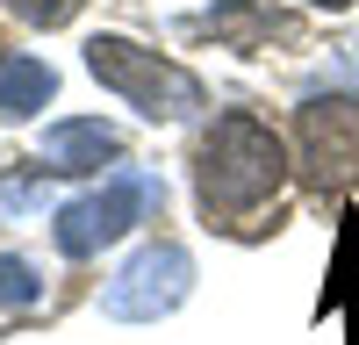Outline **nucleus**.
<instances>
[{
  "instance_id": "nucleus-6",
  "label": "nucleus",
  "mask_w": 359,
  "mask_h": 345,
  "mask_svg": "<svg viewBox=\"0 0 359 345\" xmlns=\"http://www.w3.org/2000/svg\"><path fill=\"white\" fill-rule=\"evenodd\" d=\"M108 158H123V137H115L108 123H94V115L50 123V130H43V151H36L43 172H101Z\"/></svg>"
},
{
  "instance_id": "nucleus-4",
  "label": "nucleus",
  "mask_w": 359,
  "mask_h": 345,
  "mask_svg": "<svg viewBox=\"0 0 359 345\" xmlns=\"http://www.w3.org/2000/svg\"><path fill=\"white\" fill-rule=\"evenodd\" d=\"M187 295H194V259L180 245H144L130 266L108 280L101 309L115 316V324H158V316H172Z\"/></svg>"
},
{
  "instance_id": "nucleus-9",
  "label": "nucleus",
  "mask_w": 359,
  "mask_h": 345,
  "mask_svg": "<svg viewBox=\"0 0 359 345\" xmlns=\"http://www.w3.org/2000/svg\"><path fill=\"white\" fill-rule=\"evenodd\" d=\"M36 302H43L36 266H29V259H15V252H0V309H36Z\"/></svg>"
},
{
  "instance_id": "nucleus-5",
  "label": "nucleus",
  "mask_w": 359,
  "mask_h": 345,
  "mask_svg": "<svg viewBox=\"0 0 359 345\" xmlns=\"http://www.w3.org/2000/svg\"><path fill=\"white\" fill-rule=\"evenodd\" d=\"M302 165L316 194H359V101L331 94L302 108Z\"/></svg>"
},
{
  "instance_id": "nucleus-2",
  "label": "nucleus",
  "mask_w": 359,
  "mask_h": 345,
  "mask_svg": "<svg viewBox=\"0 0 359 345\" xmlns=\"http://www.w3.org/2000/svg\"><path fill=\"white\" fill-rule=\"evenodd\" d=\"M86 72L101 86H115V94H123L137 115H151V123H172V115L201 108V79L187 65H172V58L130 43V36H94L86 43Z\"/></svg>"
},
{
  "instance_id": "nucleus-7",
  "label": "nucleus",
  "mask_w": 359,
  "mask_h": 345,
  "mask_svg": "<svg viewBox=\"0 0 359 345\" xmlns=\"http://www.w3.org/2000/svg\"><path fill=\"white\" fill-rule=\"evenodd\" d=\"M50 94H57V72L43 58H8L0 65V123H29Z\"/></svg>"
},
{
  "instance_id": "nucleus-11",
  "label": "nucleus",
  "mask_w": 359,
  "mask_h": 345,
  "mask_svg": "<svg viewBox=\"0 0 359 345\" xmlns=\"http://www.w3.org/2000/svg\"><path fill=\"white\" fill-rule=\"evenodd\" d=\"M309 8H352V0H309Z\"/></svg>"
},
{
  "instance_id": "nucleus-10",
  "label": "nucleus",
  "mask_w": 359,
  "mask_h": 345,
  "mask_svg": "<svg viewBox=\"0 0 359 345\" xmlns=\"http://www.w3.org/2000/svg\"><path fill=\"white\" fill-rule=\"evenodd\" d=\"M8 8H15L22 22H36V29H65V22L79 15V0H8Z\"/></svg>"
},
{
  "instance_id": "nucleus-3",
  "label": "nucleus",
  "mask_w": 359,
  "mask_h": 345,
  "mask_svg": "<svg viewBox=\"0 0 359 345\" xmlns=\"http://www.w3.org/2000/svg\"><path fill=\"white\" fill-rule=\"evenodd\" d=\"M158 201H165L158 180H144V172H115L101 194H79V201H65V209H57V252H65V259L101 252L108 238H123L137 216H151Z\"/></svg>"
},
{
  "instance_id": "nucleus-1",
  "label": "nucleus",
  "mask_w": 359,
  "mask_h": 345,
  "mask_svg": "<svg viewBox=\"0 0 359 345\" xmlns=\"http://www.w3.org/2000/svg\"><path fill=\"white\" fill-rule=\"evenodd\" d=\"M280 187H287L280 137L266 130L259 115H216V130H208L201 151H194V194H201V209L216 223H237V216L266 209Z\"/></svg>"
},
{
  "instance_id": "nucleus-8",
  "label": "nucleus",
  "mask_w": 359,
  "mask_h": 345,
  "mask_svg": "<svg viewBox=\"0 0 359 345\" xmlns=\"http://www.w3.org/2000/svg\"><path fill=\"white\" fill-rule=\"evenodd\" d=\"M194 29H208V36H230V43H266V36H287V22L280 15H266V8H252V0H230V8H208Z\"/></svg>"
}]
</instances>
